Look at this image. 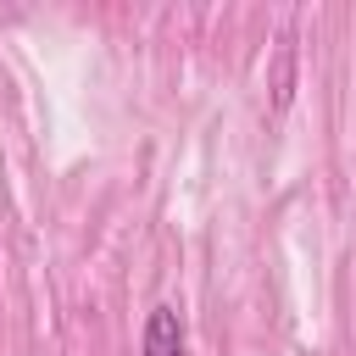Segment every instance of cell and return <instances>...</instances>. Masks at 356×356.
<instances>
[{
  "instance_id": "obj_1",
  "label": "cell",
  "mask_w": 356,
  "mask_h": 356,
  "mask_svg": "<svg viewBox=\"0 0 356 356\" xmlns=\"http://www.w3.org/2000/svg\"><path fill=\"white\" fill-rule=\"evenodd\" d=\"M139 356H184V323L172 306H156L145 317V339H139Z\"/></svg>"
}]
</instances>
